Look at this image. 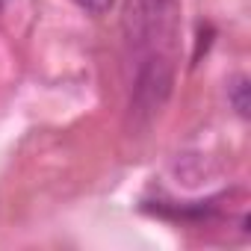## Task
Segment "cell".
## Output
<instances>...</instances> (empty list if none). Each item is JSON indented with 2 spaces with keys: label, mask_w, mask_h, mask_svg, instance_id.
<instances>
[{
  "label": "cell",
  "mask_w": 251,
  "mask_h": 251,
  "mask_svg": "<svg viewBox=\"0 0 251 251\" xmlns=\"http://www.w3.org/2000/svg\"><path fill=\"white\" fill-rule=\"evenodd\" d=\"M148 6H163V3H169V0H145Z\"/></svg>",
  "instance_id": "5b68a950"
},
{
  "label": "cell",
  "mask_w": 251,
  "mask_h": 251,
  "mask_svg": "<svg viewBox=\"0 0 251 251\" xmlns=\"http://www.w3.org/2000/svg\"><path fill=\"white\" fill-rule=\"evenodd\" d=\"M74 3L89 15H103V12H109L115 6V0H74Z\"/></svg>",
  "instance_id": "3957f363"
},
{
  "label": "cell",
  "mask_w": 251,
  "mask_h": 251,
  "mask_svg": "<svg viewBox=\"0 0 251 251\" xmlns=\"http://www.w3.org/2000/svg\"><path fill=\"white\" fill-rule=\"evenodd\" d=\"M248 77L245 74H236L233 80H230V86H227V100H230V106L236 109V115L239 118H248V109H251V100H248Z\"/></svg>",
  "instance_id": "7a4b0ae2"
},
{
  "label": "cell",
  "mask_w": 251,
  "mask_h": 251,
  "mask_svg": "<svg viewBox=\"0 0 251 251\" xmlns=\"http://www.w3.org/2000/svg\"><path fill=\"white\" fill-rule=\"evenodd\" d=\"M207 36H213V30H210V27H207ZM198 39H204V27L198 30ZM201 48L207 50V48H210V39H207V42H198V50H201ZM198 50H195V62H198Z\"/></svg>",
  "instance_id": "277c9868"
},
{
  "label": "cell",
  "mask_w": 251,
  "mask_h": 251,
  "mask_svg": "<svg viewBox=\"0 0 251 251\" xmlns=\"http://www.w3.org/2000/svg\"><path fill=\"white\" fill-rule=\"evenodd\" d=\"M175 86V71L169 65V59L163 56H148L136 74L133 83V95H130V115L136 121H151L169 100Z\"/></svg>",
  "instance_id": "6da1fadb"
},
{
  "label": "cell",
  "mask_w": 251,
  "mask_h": 251,
  "mask_svg": "<svg viewBox=\"0 0 251 251\" xmlns=\"http://www.w3.org/2000/svg\"><path fill=\"white\" fill-rule=\"evenodd\" d=\"M0 12H3V0H0Z\"/></svg>",
  "instance_id": "8992f818"
}]
</instances>
